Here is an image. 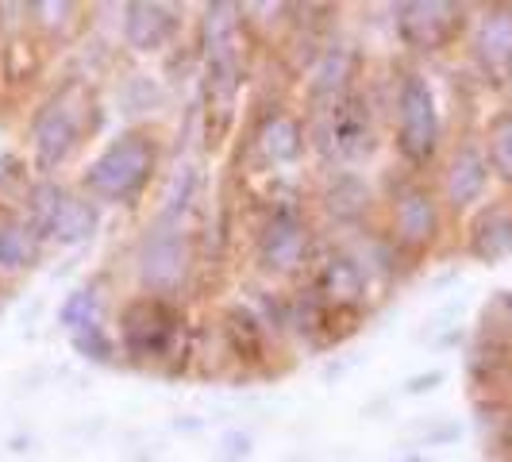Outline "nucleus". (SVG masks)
<instances>
[{
  "label": "nucleus",
  "mask_w": 512,
  "mask_h": 462,
  "mask_svg": "<svg viewBox=\"0 0 512 462\" xmlns=\"http://www.w3.org/2000/svg\"><path fill=\"white\" fill-rule=\"evenodd\" d=\"M101 124L97 97L85 81L58 85L47 101L35 108L27 143H31V166L39 178H54L70 158H74Z\"/></svg>",
  "instance_id": "1"
},
{
  "label": "nucleus",
  "mask_w": 512,
  "mask_h": 462,
  "mask_svg": "<svg viewBox=\"0 0 512 462\" xmlns=\"http://www.w3.org/2000/svg\"><path fill=\"white\" fill-rule=\"evenodd\" d=\"M162 162V143L147 128H124L112 143H104L81 170V193L97 205L135 208L151 189Z\"/></svg>",
  "instance_id": "2"
},
{
  "label": "nucleus",
  "mask_w": 512,
  "mask_h": 462,
  "mask_svg": "<svg viewBox=\"0 0 512 462\" xmlns=\"http://www.w3.org/2000/svg\"><path fill=\"white\" fill-rule=\"evenodd\" d=\"M393 151L409 170L436 166L443 151V116L432 81L420 70H397L393 81Z\"/></svg>",
  "instance_id": "3"
},
{
  "label": "nucleus",
  "mask_w": 512,
  "mask_h": 462,
  "mask_svg": "<svg viewBox=\"0 0 512 462\" xmlns=\"http://www.w3.org/2000/svg\"><path fill=\"white\" fill-rule=\"evenodd\" d=\"M116 343L120 355L131 366H166L178 359V351L185 347V308L178 301H162V297H147L135 293L120 305L116 316Z\"/></svg>",
  "instance_id": "4"
},
{
  "label": "nucleus",
  "mask_w": 512,
  "mask_h": 462,
  "mask_svg": "<svg viewBox=\"0 0 512 462\" xmlns=\"http://www.w3.org/2000/svg\"><path fill=\"white\" fill-rule=\"evenodd\" d=\"M308 143L332 170H355L378 151V128H374V108L366 93H351L347 101L320 108L308 116Z\"/></svg>",
  "instance_id": "5"
},
{
  "label": "nucleus",
  "mask_w": 512,
  "mask_h": 462,
  "mask_svg": "<svg viewBox=\"0 0 512 462\" xmlns=\"http://www.w3.org/2000/svg\"><path fill=\"white\" fill-rule=\"evenodd\" d=\"M197 270V247L193 235L181 224H162L154 220L151 228L139 235L135 243V282L139 293L162 297V301H178L193 282Z\"/></svg>",
  "instance_id": "6"
},
{
  "label": "nucleus",
  "mask_w": 512,
  "mask_h": 462,
  "mask_svg": "<svg viewBox=\"0 0 512 462\" xmlns=\"http://www.w3.org/2000/svg\"><path fill=\"white\" fill-rule=\"evenodd\" d=\"M316 258V228L301 201H274L255 235V262L270 278H293Z\"/></svg>",
  "instance_id": "7"
},
{
  "label": "nucleus",
  "mask_w": 512,
  "mask_h": 462,
  "mask_svg": "<svg viewBox=\"0 0 512 462\" xmlns=\"http://www.w3.org/2000/svg\"><path fill=\"white\" fill-rule=\"evenodd\" d=\"M385 205H389L385 239L397 247V255L424 258L428 251H436V243L443 239V220H447V208L439 201L436 185L409 178L389 193Z\"/></svg>",
  "instance_id": "8"
},
{
  "label": "nucleus",
  "mask_w": 512,
  "mask_h": 462,
  "mask_svg": "<svg viewBox=\"0 0 512 462\" xmlns=\"http://www.w3.org/2000/svg\"><path fill=\"white\" fill-rule=\"evenodd\" d=\"M474 12L455 0H401L393 4V35L416 58H436L470 35Z\"/></svg>",
  "instance_id": "9"
},
{
  "label": "nucleus",
  "mask_w": 512,
  "mask_h": 462,
  "mask_svg": "<svg viewBox=\"0 0 512 462\" xmlns=\"http://www.w3.org/2000/svg\"><path fill=\"white\" fill-rule=\"evenodd\" d=\"M493 185V170L482 151V139H462L455 143L443 166H439V201L451 216H470L474 208L486 205V193Z\"/></svg>",
  "instance_id": "10"
},
{
  "label": "nucleus",
  "mask_w": 512,
  "mask_h": 462,
  "mask_svg": "<svg viewBox=\"0 0 512 462\" xmlns=\"http://www.w3.org/2000/svg\"><path fill=\"white\" fill-rule=\"evenodd\" d=\"M470 62L489 89L512 81V4H486L470 24Z\"/></svg>",
  "instance_id": "11"
},
{
  "label": "nucleus",
  "mask_w": 512,
  "mask_h": 462,
  "mask_svg": "<svg viewBox=\"0 0 512 462\" xmlns=\"http://www.w3.org/2000/svg\"><path fill=\"white\" fill-rule=\"evenodd\" d=\"M359 77H362V54L355 43H343V39L324 43L320 54L312 58V66L305 70L308 112L332 108V104L347 101L351 93H359Z\"/></svg>",
  "instance_id": "12"
},
{
  "label": "nucleus",
  "mask_w": 512,
  "mask_h": 462,
  "mask_svg": "<svg viewBox=\"0 0 512 462\" xmlns=\"http://www.w3.org/2000/svg\"><path fill=\"white\" fill-rule=\"evenodd\" d=\"M185 8L166 0H128L120 8V35L135 54H162L181 39Z\"/></svg>",
  "instance_id": "13"
},
{
  "label": "nucleus",
  "mask_w": 512,
  "mask_h": 462,
  "mask_svg": "<svg viewBox=\"0 0 512 462\" xmlns=\"http://www.w3.org/2000/svg\"><path fill=\"white\" fill-rule=\"evenodd\" d=\"M251 151L266 170H285V166H297L312 143H308V120L289 112V108H266L258 116L255 131H251Z\"/></svg>",
  "instance_id": "14"
},
{
  "label": "nucleus",
  "mask_w": 512,
  "mask_h": 462,
  "mask_svg": "<svg viewBox=\"0 0 512 462\" xmlns=\"http://www.w3.org/2000/svg\"><path fill=\"white\" fill-rule=\"evenodd\" d=\"M308 285L328 308L351 312V316H366V301L374 293V278L362 270V262L347 247H335L332 255L320 262V270L312 274Z\"/></svg>",
  "instance_id": "15"
},
{
  "label": "nucleus",
  "mask_w": 512,
  "mask_h": 462,
  "mask_svg": "<svg viewBox=\"0 0 512 462\" xmlns=\"http://www.w3.org/2000/svg\"><path fill=\"white\" fill-rule=\"evenodd\" d=\"M466 255L478 266H501L512 258V197L486 201L466 220Z\"/></svg>",
  "instance_id": "16"
},
{
  "label": "nucleus",
  "mask_w": 512,
  "mask_h": 462,
  "mask_svg": "<svg viewBox=\"0 0 512 462\" xmlns=\"http://www.w3.org/2000/svg\"><path fill=\"white\" fill-rule=\"evenodd\" d=\"M320 208L335 228H362L374 212V189L359 170H328L320 189Z\"/></svg>",
  "instance_id": "17"
},
{
  "label": "nucleus",
  "mask_w": 512,
  "mask_h": 462,
  "mask_svg": "<svg viewBox=\"0 0 512 462\" xmlns=\"http://www.w3.org/2000/svg\"><path fill=\"white\" fill-rule=\"evenodd\" d=\"M220 339L224 351L239 366H262L270 351V324L251 305H224L220 308Z\"/></svg>",
  "instance_id": "18"
},
{
  "label": "nucleus",
  "mask_w": 512,
  "mask_h": 462,
  "mask_svg": "<svg viewBox=\"0 0 512 462\" xmlns=\"http://www.w3.org/2000/svg\"><path fill=\"white\" fill-rule=\"evenodd\" d=\"M101 231V205L93 197H85L81 189H70L66 201L54 212L51 228L43 235V243H58V247H81Z\"/></svg>",
  "instance_id": "19"
},
{
  "label": "nucleus",
  "mask_w": 512,
  "mask_h": 462,
  "mask_svg": "<svg viewBox=\"0 0 512 462\" xmlns=\"http://www.w3.org/2000/svg\"><path fill=\"white\" fill-rule=\"evenodd\" d=\"M43 255V235L24 216H0V274H24Z\"/></svg>",
  "instance_id": "20"
},
{
  "label": "nucleus",
  "mask_w": 512,
  "mask_h": 462,
  "mask_svg": "<svg viewBox=\"0 0 512 462\" xmlns=\"http://www.w3.org/2000/svg\"><path fill=\"white\" fill-rule=\"evenodd\" d=\"M39 70H43V47H39V39L27 35V31H12L4 39V47H0V77H4V85H12V89L31 85L39 77Z\"/></svg>",
  "instance_id": "21"
},
{
  "label": "nucleus",
  "mask_w": 512,
  "mask_h": 462,
  "mask_svg": "<svg viewBox=\"0 0 512 462\" xmlns=\"http://www.w3.org/2000/svg\"><path fill=\"white\" fill-rule=\"evenodd\" d=\"M482 151H486V162L489 170H493V181H501L505 189H512V108L497 112L486 124Z\"/></svg>",
  "instance_id": "22"
},
{
  "label": "nucleus",
  "mask_w": 512,
  "mask_h": 462,
  "mask_svg": "<svg viewBox=\"0 0 512 462\" xmlns=\"http://www.w3.org/2000/svg\"><path fill=\"white\" fill-rule=\"evenodd\" d=\"M66 193H70V189H66L58 178H35L24 189V220L39 231V235H47L54 212H58V205L66 201Z\"/></svg>",
  "instance_id": "23"
},
{
  "label": "nucleus",
  "mask_w": 512,
  "mask_h": 462,
  "mask_svg": "<svg viewBox=\"0 0 512 462\" xmlns=\"http://www.w3.org/2000/svg\"><path fill=\"white\" fill-rule=\"evenodd\" d=\"M97 320H101V293H97V285H77V289H70L62 297L58 328H66V332L74 335L81 328H89V324H97Z\"/></svg>",
  "instance_id": "24"
},
{
  "label": "nucleus",
  "mask_w": 512,
  "mask_h": 462,
  "mask_svg": "<svg viewBox=\"0 0 512 462\" xmlns=\"http://www.w3.org/2000/svg\"><path fill=\"white\" fill-rule=\"evenodd\" d=\"M120 104L128 116H151L166 104V89L162 81L151 74H131L124 85H120Z\"/></svg>",
  "instance_id": "25"
},
{
  "label": "nucleus",
  "mask_w": 512,
  "mask_h": 462,
  "mask_svg": "<svg viewBox=\"0 0 512 462\" xmlns=\"http://www.w3.org/2000/svg\"><path fill=\"white\" fill-rule=\"evenodd\" d=\"M197 185H201L197 170H193V166H178L174 178H170L166 197H162V212H158L154 220H162V224H181V216L197 201Z\"/></svg>",
  "instance_id": "26"
},
{
  "label": "nucleus",
  "mask_w": 512,
  "mask_h": 462,
  "mask_svg": "<svg viewBox=\"0 0 512 462\" xmlns=\"http://www.w3.org/2000/svg\"><path fill=\"white\" fill-rule=\"evenodd\" d=\"M70 347H74L77 359L93 362V366H112V362H116V355H120V343H116V335L108 332L101 320L70 335Z\"/></svg>",
  "instance_id": "27"
},
{
  "label": "nucleus",
  "mask_w": 512,
  "mask_h": 462,
  "mask_svg": "<svg viewBox=\"0 0 512 462\" xmlns=\"http://www.w3.org/2000/svg\"><path fill=\"white\" fill-rule=\"evenodd\" d=\"M478 335L512 347V289H501L489 297V305L482 308V320H478Z\"/></svg>",
  "instance_id": "28"
},
{
  "label": "nucleus",
  "mask_w": 512,
  "mask_h": 462,
  "mask_svg": "<svg viewBox=\"0 0 512 462\" xmlns=\"http://www.w3.org/2000/svg\"><path fill=\"white\" fill-rule=\"evenodd\" d=\"M27 12L35 16V24L43 27L47 35H66V31H74L77 27V16H81V8L77 4H70V0H35V4H27Z\"/></svg>",
  "instance_id": "29"
},
{
  "label": "nucleus",
  "mask_w": 512,
  "mask_h": 462,
  "mask_svg": "<svg viewBox=\"0 0 512 462\" xmlns=\"http://www.w3.org/2000/svg\"><path fill=\"white\" fill-rule=\"evenodd\" d=\"M251 455V436H243V432H231L224 439V447H220V459L224 462H243Z\"/></svg>",
  "instance_id": "30"
},
{
  "label": "nucleus",
  "mask_w": 512,
  "mask_h": 462,
  "mask_svg": "<svg viewBox=\"0 0 512 462\" xmlns=\"http://www.w3.org/2000/svg\"><path fill=\"white\" fill-rule=\"evenodd\" d=\"M443 378H447L443 370H428V374H412L409 382H405V393H409V397H420V393H432V389H439V385H443Z\"/></svg>",
  "instance_id": "31"
},
{
  "label": "nucleus",
  "mask_w": 512,
  "mask_h": 462,
  "mask_svg": "<svg viewBox=\"0 0 512 462\" xmlns=\"http://www.w3.org/2000/svg\"><path fill=\"white\" fill-rule=\"evenodd\" d=\"M501 451H509V462H512V412L509 420H501Z\"/></svg>",
  "instance_id": "32"
}]
</instances>
